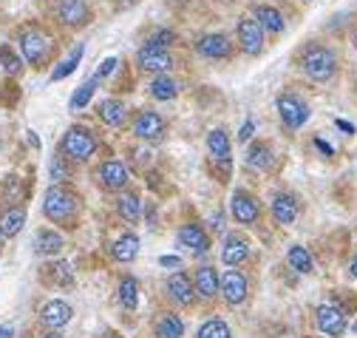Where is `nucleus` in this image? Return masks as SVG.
Listing matches in <instances>:
<instances>
[{
    "instance_id": "nucleus-1",
    "label": "nucleus",
    "mask_w": 357,
    "mask_h": 338,
    "mask_svg": "<svg viewBox=\"0 0 357 338\" xmlns=\"http://www.w3.org/2000/svg\"><path fill=\"white\" fill-rule=\"evenodd\" d=\"M77 210H79V199L77 193H71L68 188H60V185H52L46 191V196H43V214H46L52 222H74L77 216Z\"/></svg>"
},
{
    "instance_id": "nucleus-2",
    "label": "nucleus",
    "mask_w": 357,
    "mask_h": 338,
    "mask_svg": "<svg viewBox=\"0 0 357 338\" xmlns=\"http://www.w3.org/2000/svg\"><path fill=\"white\" fill-rule=\"evenodd\" d=\"M301 68L309 80H315V82H326L335 77L337 71V57L332 49L326 46H309L303 54H301Z\"/></svg>"
},
{
    "instance_id": "nucleus-3",
    "label": "nucleus",
    "mask_w": 357,
    "mask_h": 338,
    "mask_svg": "<svg viewBox=\"0 0 357 338\" xmlns=\"http://www.w3.org/2000/svg\"><path fill=\"white\" fill-rule=\"evenodd\" d=\"M60 151L66 159H74V162H85L88 156H94L97 151V137L91 128H82V125H74V128L66 131L63 142H60Z\"/></svg>"
},
{
    "instance_id": "nucleus-4",
    "label": "nucleus",
    "mask_w": 357,
    "mask_h": 338,
    "mask_svg": "<svg viewBox=\"0 0 357 338\" xmlns=\"http://www.w3.org/2000/svg\"><path fill=\"white\" fill-rule=\"evenodd\" d=\"M20 52H23V57H26V63L40 66L43 60L49 57V52H52V37L43 31V29L29 26V29L20 31Z\"/></svg>"
},
{
    "instance_id": "nucleus-5",
    "label": "nucleus",
    "mask_w": 357,
    "mask_h": 338,
    "mask_svg": "<svg viewBox=\"0 0 357 338\" xmlns=\"http://www.w3.org/2000/svg\"><path fill=\"white\" fill-rule=\"evenodd\" d=\"M165 293H167V299L173 302V304H178V307H190L193 302H196V287H193V279L188 276V273H173V276H167V281H165Z\"/></svg>"
},
{
    "instance_id": "nucleus-6",
    "label": "nucleus",
    "mask_w": 357,
    "mask_h": 338,
    "mask_svg": "<svg viewBox=\"0 0 357 338\" xmlns=\"http://www.w3.org/2000/svg\"><path fill=\"white\" fill-rule=\"evenodd\" d=\"M250 293V281L241 270H225V276L218 279V295H225L227 304H241Z\"/></svg>"
},
{
    "instance_id": "nucleus-7",
    "label": "nucleus",
    "mask_w": 357,
    "mask_h": 338,
    "mask_svg": "<svg viewBox=\"0 0 357 338\" xmlns=\"http://www.w3.org/2000/svg\"><path fill=\"white\" fill-rule=\"evenodd\" d=\"M315 324H318V330H321L324 335L340 338V335L346 332V313H343V307H337V304H321V307L315 310Z\"/></svg>"
},
{
    "instance_id": "nucleus-8",
    "label": "nucleus",
    "mask_w": 357,
    "mask_h": 338,
    "mask_svg": "<svg viewBox=\"0 0 357 338\" xmlns=\"http://www.w3.org/2000/svg\"><path fill=\"white\" fill-rule=\"evenodd\" d=\"M238 43H241V52L244 54H250V57H255V54H261L264 52V29L258 26V20L255 17H241L238 20Z\"/></svg>"
},
{
    "instance_id": "nucleus-9",
    "label": "nucleus",
    "mask_w": 357,
    "mask_h": 338,
    "mask_svg": "<svg viewBox=\"0 0 357 338\" xmlns=\"http://www.w3.org/2000/svg\"><path fill=\"white\" fill-rule=\"evenodd\" d=\"M278 114L284 119L287 128H301V125L309 119V105L298 97V94H281L278 97Z\"/></svg>"
},
{
    "instance_id": "nucleus-10",
    "label": "nucleus",
    "mask_w": 357,
    "mask_h": 338,
    "mask_svg": "<svg viewBox=\"0 0 357 338\" xmlns=\"http://www.w3.org/2000/svg\"><path fill=\"white\" fill-rule=\"evenodd\" d=\"M230 210H233V219L238 225H255L258 222V214H261V205L252 193L247 191H236L233 193V202H230Z\"/></svg>"
},
{
    "instance_id": "nucleus-11",
    "label": "nucleus",
    "mask_w": 357,
    "mask_h": 338,
    "mask_svg": "<svg viewBox=\"0 0 357 338\" xmlns=\"http://www.w3.org/2000/svg\"><path fill=\"white\" fill-rule=\"evenodd\" d=\"M71 316H74L71 304H66L63 299H52V302L43 304V310H40V324L49 327L52 332H57V330H63L71 321Z\"/></svg>"
},
{
    "instance_id": "nucleus-12",
    "label": "nucleus",
    "mask_w": 357,
    "mask_h": 338,
    "mask_svg": "<svg viewBox=\"0 0 357 338\" xmlns=\"http://www.w3.org/2000/svg\"><path fill=\"white\" fill-rule=\"evenodd\" d=\"M137 60H139V68H142V71H151V74H165V71L173 68V57H170L167 49L142 46L139 54H137Z\"/></svg>"
},
{
    "instance_id": "nucleus-13",
    "label": "nucleus",
    "mask_w": 357,
    "mask_h": 338,
    "mask_svg": "<svg viewBox=\"0 0 357 338\" xmlns=\"http://www.w3.org/2000/svg\"><path fill=\"white\" fill-rule=\"evenodd\" d=\"M97 179L105 191H122L128 185V168L119 162V159H108L100 165V171H97Z\"/></svg>"
},
{
    "instance_id": "nucleus-14",
    "label": "nucleus",
    "mask_w": 357,
    "mask_h": 338,
    "mask_svg": "<svg viewBox=\"0 0 357 338\" xmlns=\"http://www.w3.org/2000/svg\"><path fill=\"white\" fill-rule=\"evenodd\" d=\"M196 52L207 60H225V57H230V40H227V34H215V31L202 34L196 40Z\"/></svg>"
},
{
    "instance_id": "nucleus-15",
    "label": "nucleus",
    "mask_w": 357,
    "mask_h": 338,
    "mask_svg": "<svg viewBox=\"0 0 357 338\" xmlns=\"http://www.w3.org/2000/svg\"><path fill=\"white\" fill-rule=\"evenodd\" d=\"M57 17H60V23H66L71 29H79V26L88 23L91 12H88L85 0H57Z\"/></svg>"
},
{
    "instance_id": "nucleus-16",
    "label": "nucleus",
    "mask_w": 357,
    "mask_h": 338,
    "mask_svg": "<svg viewBox=\"0 0 357 338\" xmlns=\"http://www.w3.org/2000/svg\"><path fill=\"white\" fill-rule=\"evenodd\" d=\"M133 134H137L139 140H162L165 119L156 111H142L137 119H133Z\"/></svg>"
},
{
    "instance_id": "nucleus-17",
    "label": "nucleus",
    "mask_w": 357,
    "mask_h": 338,
    "mask_svg": "<svg viewBox=\"0 0 357 338\" xmlns=\"http://www.w3.org/2000/svg\"><path fill=\"white\" fill-rule=\"evenodd\" d=\"M247 256H250V242L244 236H236V233L225 236V244H221V262H225L227 267H236Z\"/></svg>"
},
{
    "instance_id": "nucleus-18",
    "label": "nucleus",
    "mask_w": 357,
    "mask_h": 338,
    "mask_svg": "<svg viewBox=\"0 0 357 338\" xmlns=\"http://www.w3.org/2000/svg\"><path fill=\"white\" fill-rule=\"evenodd\" d=\"M218 273H215V267H210V265H204V267H196V273H193V287H196V295L199 299H215L218 295Z\"/></svg>"
},
{
    "instance_id": "nucleus-19",
    "label": "nucleus",
    "mask_w": 357,
    "mask_h": 338,
    "mask_svg": "<svg viewBox=\"0 0 357 338\" xmlns=\"http://www.w3.org/2000/svg\"><path fill=\"white\" fill-rule=\"evenodd\" d=\"M178 244L193 250V253H207L210 250V236L202 225H185V228H178Z\"/></svg>"
},
{
    "instance_id": "nucleus-20",
    "label": "nucleus",
    "mask_w": 357,
    "mask_h": 338,
    "mask_svg": "<svg viewBox=\"0 0 357 338\" xmlns=\"http://www.w3.org/2000/svg\"><path fill=\"white\" fill-rule=\"evenodd\" d=\"M26 225V207L15 205V207H6L3 214H0V239H12L23 230Z\"/></svg>"
},
{
    "instance_id": "nucleus-21",
    "label": "nucleus",
    "mask_w": 357,
    "mask_h": 338,
    "mask_svg": "<svg viewBox=\"0 0 357 338\" xmlns=\"http://www.w3.org/2000/svg\"><path fill=\"white\" fill-rule=\"evenodd\" d=\"M252 17L258 20V26L264 31H270V34H281L287 29V20H284V15L275 6H255L252 9Z\"/></svg>"
},
{
    "instance_id": "nucleus-22",
    "label": "nucleus",
    "mask_w": 357,
    "mask_h": 338,
    "mask_svg": "<svg viewBox=\"0 0 357 338\" xmlns=\"http://www.w3.org/2000/svg\"><path fill=\"white\" fill-rule=\"evenodd\" d=\"M273 216L278 225H292L298 219V202L292 193H275L273 196Z\"/></svg>"
},
{
    "instance_id": "nucleus-23",
    "label": "nucleus",
    "mask_w": 357,
    "mask_h": 338,
    "mask_svg": "<svg viewBox=\"0 0 357 338\" xmlns=\"http://www.w3.org/2000/svg\"><path fill=\"white\" fill-rule=\"evenodd\" d=\"M66 247V242H63V236L57 233V230H37V236H34V253L37 256H57V253Z\"/></svg>"
},
{
    "instance_id": "nucleus-24",
    "label": "nucleus",
    "mask_w": 357,
    "mask_h": 338,
    "mask_svg": "<svg viewBox=\"0 0 357 338\" xmlns=\"http://www.w3.org/2000/svg\"><path fill=\"white\" fill-rule=\"evenodd\" d=\"M111 256L116 262H133L139 256V236L137 233H122L114 244H111Z\"/></svg>"
},
{
    "instance_id": "nucleus-25",
    "label": "nucleus",
    "mask_w": 357,
    "mask_h": 338,
    "mask_svg": "<svg viewBox=\"0 0 357 338\" xmlns=\"http://www.w3.org/2000/svg\"><path fill=\"white\" fill-rule=\"evenodd\" d=\"M100 119L105 122V125H111V128H119V125L128 119V108H125V103L122 100H102L100 103Z\"/></svg>"
},
{
    "instance_id": "nucleus-26",
    "label": "nucleus",
    "mask_w": 357,
    "mask_h": 338,
    "mask_svg": "<svg viewBox=\"0 0 357 338\" xmlns=\"http://www.w3.org/2000/svg\"><path fill=\"white\" fill-rule=\"evenodd\" d=\"M116 210H119V219L122 222L137 225L139 216H142V199L137 193H122L119 202H116Z\"/></svg>"
},
{
    "instance_id": "nucleus-27",
    "label": "nucleus",
    "mask_w": 357,
    "mask_h": 338,
    "mask_svg": "<svg viewBox=\"0 0 357 338\" xmlns=\"http://www.w3.org/2000/svg\"><path fill=\"white\" fill-rule=\"evenodd\" d=\"M153 335L156 338H182L185 335V321L176 313H165L156 324H153Z\"/></svg>"
},
{
    "instance_id": "nucleus-28",
    "label": "nucleus",
    "mask_w": 357,
    "mask_h": 338,
    "mask_svg": "<svg viewBox=\"0 0 357 338\" xmlns=\"http://www.w3.org/2000/svg\"><path fill=\"white\" fill-rule=\"evenodd\" d=\"M119 304L125 310H137L139 307V281L133 276H122L119 279Z\"/></svg>"
},
{
    "instance_id": "nucleus-29",
    "label": "nucleus",
    "mask_w": 357,
    "mask_h": 338,
    "mask_svg": "<svg viewBox=\"0 0 357 338\" xmlns=\"http://www.w3.org/2000/svg\"><path fill=\"white\" fill-rule=\"evenodd\" d=\"M247 165L255 168V171H266L273 165V148L266 142H252L247 148Z\"/></svg>"
},
{
    "instance_id": "nucleus-30",
    "label": "nucleus",
    "mask_w": 357,
    "mask_h": 338,
    "mask_svg": "<svg viewBox=\"0 0 357 338\" xmlns=\"http://www.w3.org/2000/svg\"><path fill=\"white\" fill-rule=\"evenodd\" d=\"M207 151H210V156L215 162H227L230 159V140H227V134L221 128L207 134Z\"/></svg>"
},
{
    "instance_id": "nucleus-31",
    "label": "nucleus",
    "mask_w": 357,
    "mask_h": 338,
    "mask_svg": "<svg viewBox=\"0 0 357 338\" xmlns=\"http://www.w3.org/2000/svg\"><path fill=\"white\" fill-rule=\"evenodd\" d=\"M287 262H289L292 270H298V273H303V276L315 270V262H312L309 250H306L303 244H292V247L287 250Z\"/></svg>"
},
{
    "instance_id": "nucleus-32",
    "label": "nucleus",
    "mask_w": 357,
    "mask_h": 338,
    "mask_svg": "<svg viewBox=\"0 0 357 338\" xmlns=\"http://www.w3.org/2000/svg\"><path fill=\"white\" fill-rule=\"evenodd\" d=\"M97 86L100 82L91 77V80H85L82 86L74 91V97H71V114H79V111H85L88 108V103L94 100V94H97Z\"/></svg>"
},
{
    "instance_id": "nucleus-33",
    "label": "nucleus",
    "mask_w": 357,
    "mask_h": 338,
    "mask_svg": "<svg viewBox=\"0 0 357 338\" xmlns=\"http://www.w3.org/2000/svg\"><path fill=\"white\" fill-rule=\"evenodd\" d=\"M82 54H85V46L82 43H77L74 49H71V54L52 71V80L57 82V80H66V77H71L74 71H77V66H79V60H82Z\"/></svg>"
},
{
    "instance_id": "nucleus-34",
    "label": "nucleus",
    "mask_w": 357,
    "mask_h": 338,
    "mask_svg": "<svg viewBox=\"0 0 357 338\" xmlns=\"http://www.w3.org/2000/svg\"><path fill=\"white\" fill-rule=\"evenodd\" d=\"M176 94H178V82H173L170 77L156 74V77L151 80V97H153V100H173Z\"/></svg>"
},
{
    "instance_id": "nucleus-35",
    "label": "nucleus",
    "mask_w": 357,
    "mask_h": 338,
    "mask_svg": "<svg viewBox=\"0 0 357 338\" xmlns=\"http://www.w3.org/2000/svg\"><path fill=\"white\" fill-rule=\"evenodd\" d=\"M196 338H230V327H227V321H221V318H207L199 327Z\"/></svg>"
},
{
    "instance_id": "nucleus-36",
    "label": "nucleus",
    "mask_w": 357,
    "mask_h": 338,
    "mask_svg": "<svg viewBox=\"0 0 357 338\" xmlns=\"http://www.w3.org/2000/svg\"><path fill=\"white\" fill-rule=\"evenodd\" d=\"M49 279H52L57 287H71V284H74L71 265H68V262H52V265H49Z\"/></svg>"
},
{
    "instance_id": "nucleus-37",
    "label": "nucleus",
    "mask_w": 357,
    "mask_h": 338,
    "mask_svg": "<svg viewBox=\"0 0 357 338\" xmlns=\"http://www.w3.org/2000/svg\"><path fill=\"white\" fill-rule=\"evenodd\" d=\"M170 43H176V31H173V29H156V31L145 40V46H153V49H167Z\"/></svg>"
},
{
    "instance_id": "nucleus-38",
    "label": "nucleus",
    "mask_w": 357,
    "mask_h": 338,
    "mask_svg": "<svg viewBox=\"0 0 357 338\" xmlns=\"http://www.w3.org/2000/svg\"><path fill=\"white\" fill-rule=\"evenodd\" d=\"M0 63H3V68L9 71V74H20V57L9 49V46H0Z\"/></svg>"
},
{
    "instance_id": "nucleus-39",
    "label": "nucleus",
    "mask_w": 357,
    "mask_h": 338,
    "mask_svg": "<svg viewBox=\"0 0 357 338\" xmlns=\"http://www.w3.org/2000/svg\"><path fill=\"white\" fill-rule=\"evenodd\" d=\"M49 174H52V182H63V179L68 177V168H66V156H52Z\"/></svg>"
},
{
    "instance_id": "nucleus-40",
    "label": "nucleus",
    "mask_w": 357,
    "mask_h": 338,
    "mask_svg": "<svg viewBox=\"0 0 357 338\" xmlns=\"http://www.w3.org/2000/svg\"><path fill=\"white\" fill-rule=\"evenodd\" d=\"M116 66H119V60H116V57H105V60H102V63H100V68H97V71H94V80H97V82H100V80H105V77H111V74H114V68H116Z\"/></svg>"
},
{
    "instance_id": "nucleus-41",
    "label": "nucleus",
    "mask_w": 357,
    "mask_h": 338,
    "mask_svg": "<svg viewBox=\"0 0 357 338\" xmlns=\"http://www.w3.org/2000/svg\"><path fill=\"white\" fill-rule=\"evenodd\" d=\"M225 222H227V219H225V210H215V214L210 216V228H213L215 233H225Z\"/></svg>"
},
{
    "instance_id": "nucleus-42",
    "label": "nucleus",
    "mask_w": 357,
    "mask_h": 338,
    "mask_svg": "<svg viewBox=\"0 0 357 338\" xmlns=\"http://www.w3.org/2000/svg\"><path fill=\"white\" fill-rule=\"evenodd\" d=\"M252 134H255V122H252V119H247V122L241 125V131H238V140H241V142H247V140H252Z\"/></svg>"
},
{
    "instance_id": "nucleus-43",
    "label": "nucleus",
    "mask_w": 357,
    "mask_h": 338,
    "mask_svg": "<svg viewBox=\"0 0 357 338\" xmlns=\"http://www.w3.org/2000/svg\"><path fill=\"white\" fill-rule=\"evenodd\" d=\"M159 265L162 267H182V259H178V256H162Z\"/></svg>"
},
{
    "instance_id": "nucleus-44",
    "label": "nucleus",
    "mask_w": 357,
    "mask_h": 338,
    "mask_svg": "<svg viewBox=\"0 0 357 338\" xmlns=\"http://www.w3.org/2000/svg\"><path fill=\"white\" fill-rule=\"evenodd\" d=\"M335 125H337L340 131H346V134H354V125H351V122H346V119H335Z\"/></svg>"
},
{
    "instance_id": "nucleus-45",
    "label": "nucleus",
    "mask_w": 357,
    "mask_h": 338,
    "mask_svg": "<svg viewBox=\"0 0 357 338\" xmlns=\"http://www.w3.org/2000/svg\"><path fill=\"white\" fill-rule=\"evenodd\" d=\"M315 145H318V148H321V151H324L326 156H332V145H326L324 140H315Z\"/></svg>"
},
{
    "instance_id": "nucleus-46",
    "label": "nucleus",
    "mask_w": 357,
    "mask_h": 338,
    "mask_svg": "<svg viewBox=\"0 0 357 338\" xmlns=\"http://www.w3.org/2000/svg\"><path fill=\"white\" fill-rule=\"evenodd\" d=\"M29 145H31V148H40V140H37L34 131H29Z\"/></svg>"
},
{
    "instance_id": "nucleus-47",
    "label": "nucleus",
    "mask_w": 357,
    "mask_h": 338,
    "mask_svg": "<svg viewBox=\"0 0 357 338\" xmlns=\"http://www.w3.org/2000/svg\"><path fill=\"white\" fill-rule=\"evenodd\" d=\"M15 332H12V327H0V338H12Z\"/></svg>"
},
{
    "instance_id": "nucleus-48",
    "label": "nucleus",
    "mask_w": 357,
    "mask_h": 338,
    "mask_svg": "<svg viewBox=\"0 0 357 338\" xmlns=\"http://www.w3.org/2000/svg\"><path fill=\"white\" fill-rule=\"evenodd\" d=\"M349 273H351V279H357V256L351 259V265H349Z\"/></svg>"
},
{
    "instance_id": "nucleus-49",
    "label": "nucleus",
    "mask_w": 357,
    "mask_h": 338,
    "mask_svg": "<svg viewBox=\"0 0 357 338\" xmlns=\"http://www.w3.org/2000/svg\"><path fill=\"white\" fill-rule=\"evenodd\" d=\"M43 338H66V335H60V332H49V335H43Z\"/></svg>"
},
{
    "instance_id": "nucleus-50",
    "label": "nucleus",
    "mask_w": 357,
    "mask_h": 338,
    "mask_svg": "<svg viewBox=\"0 0 357 338\" xmlns=\"http://www.w3.org/2000/svg\"><path fill=\"white\" fill-rule=\"evenodd\" d=\"M351 332H354V335H357V321H354V324H351Z\"/></svg>"
},
{
    "instance_id": "nucleus-51",
    "label": "nucleus",
    "mask_w": 357,
    "mask_h": 338,
    "mask_svg": "<svg viewBox=\"0 0 357 338\" xmlns=\"http://www.w3.org/2000/svg\"><path fill=\"white\" fill-rule=\"evenodd\" d=\"M354 46H357V31H354Z\"/></svg>"
},
{
    "instance_id": "nucleus-52",
    "label": "nucleus",
    "mask_w": 357,
    "mask_h": 338,
    "mask_svg": "<svg viewBox=\"0 0 357 338\" xmlns=\"http://www.w3.org/2000/svg\"><path fill=\"white\" fill-rule=\"evenodd\" d=\"M0 148H3V140H0Z\"/></svg>"
}]
</instances>
